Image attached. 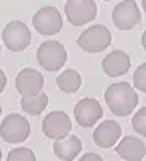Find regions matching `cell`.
I'll return each mask as SVG.
<instances>
[{"label": "cell", "instance_id": "6da1fadb", "mask_svg": "<svg viewBox=\"0 0 146 161\" xmlns=\"http://www.w3.org/2000/svg\"><path fill=\"white\" fill-rule=\"evenodd\" d=\"M104 100L114 116H128L138 105V95L128 82H116L104 92Z\"/></svg>", "mask_w": 146, "mask_h": 161}, {"label": "cell", "instance_id": "7a4b0ae2", "mask_svg": "<svg viewBox=\"0 0 146 161\" xmlns=\"http://www.w3.org/2000/svg\"><path fill=\"white\" fill-rule=\"evenodd\" d=\"M111 31L103 24L90 26L77 37V45L88 53H100L111 45Z\"/></svg>", "mask_w": 146, "mask_h": 161}, {"label": "cell", "instance_id": "3957f363", "mask_svg": "<svg viewBox=\"0 0 146 161\" xmlns=\"http://www.w3.org/2000/svg\"><path fill=\"white\" fill-rule=\"evenodd\" d=\"M68 60V53L61 42L47 40L37 50V61L45 71H58Z\"/></svg>", "mask_w": 146, "mask_h": 161}, {"label": "cell", "instance_id": "277c9868", "mask_svg": "<svg viewBox=\"0 0 146 161\" xmlns=\"http://www.w3.org/2000/svg\"><path fill=\"white\" fill-rule=\"evenodd\" d=\"M31 134L29 121L21 114L11 113L5 116V119L0 124V137L7 143H21L26 142Z\"/></svg>", "mask_w": 146, "mask_h": 161}, {"label": "cell", "instance_id": "5b68a950", "mask_svg": "<svg viewBox=\"0 0 146 161\" xmlns=\"http://www.w3.org/2000/svg\"><path fill=\"white\" fill-rule=\"evenodd\" d=\"M2 40L8 50L23 52L32 42L31 29L23 21H10L2 31Z\"/></svg>", "mask_w": 146, "mask_h": 161}, {"label": "cell", "instance_id": "8992f818", "mask_svg": "<svg viewBox=\"0 0 146 161\" xmlns=\"http://www.w3.org/2000/svg\"><path fill=\"white\" fill-rule=\"evenodd\" d=\"M64 13L72 26H84L96 18L98 7L95 0H68L64 5Z\"/></svg>", "mask_w": 146, "mask_h": 161}, {"label": "cell", "instance_id": "52a82bcc", "mask_svg": "<svg viewBox=\"0 0 146 161\" xmlns=\"http://www.w3.org/2000/svg\"><path fill=\"white\" fill-rule=\"evenodd\" d=\"M112 21L121 31L135 29L141 21V13L135 0H124L117 3L112 10Z\"/></svg>", "mask_w": 146, "mask_h": 161}, {"label": "cell", "instance_id": "ba28073f", "mask_svg": "<svg viewBox=\"0 0 146 161\" xmlns=\"http://www.w3.org/2000/svg\"><path fill=\"white\" fill-rule=\"evenodd\" d=\"M32 24L39 34L55 36L63 28V18L55 7H44L34 15Z\"/></svg>", "mask_w": 146, "mask_h": 161}, {"label": "cell", "instance_id": "9c48e42d", "mask_svg": "<svg viewBox=\"0 0 146 161\" xmlns=\"http://www.w3.org/2000/svg\"><path fill=\"white\" fill-rule=\"evenodd\" d=\"M71 129H72V123L64 111H51L44 118L42 132L45 137L51 140L64 139L66 136H69Z\"/></svg>", "mask_w": 146, "mask_h": 161}, {"label": "cell", "instance_id": "30bf717a", "mask_svg": "<svg viewBox=\"0 0 146 161\" xmlns=\"http://www.w3.org/2000/svg\"><path fill=\"white\" fill-rule=\"evenodd\" d=\"M74 116L81 127H91L101 119L103 108L95 98H81L74 106Z\"/></svg>", "mask_w": 146, "mask_h": 161}, {"label": "cell", "instance_id": "8fae6325", "mask_svg": "<svg viewBox=\"0 0 146 161\" xmlns=\"http://www.w3.org/2000/svg\"><path fill=\"white\" fill-rule=\"evenodd\" d=\"M44 84H45L44 76L37 69H32V68L21 69L16 76V80H15L16 90L23 97H32V95L40 93L44 89Z\"/></svg>", "mask_w": 146, "mask_h": 161}, {"label": "cell", "instance_id": "7c38bea8", "mask_svg": "<svg viewBox=\"0 0 146 161\" xmlns=\"http://www.w3.org/2000/svg\"><path fill=\"white\" fill-rule=\"evenodd\" d=\"M122 129L116 121H103L93 132V142L100 148H111L121 139Z\"/></svg>", "mask_w": 146, "mask_h": 161}, {"label": "cell", "instance_id": "4fadbf2b", "mask_svg": "<svg viewBox=\"0 0 146 161\" xmlns=\"http://www.w3.org/2000/svg\"><path fill=\"white\" fill-rule=\"evenodd\" d=\"M101 66L108 77H119L130 69V57L124 50H114L103 58Z\"/></svg>", "mask_w": 146, "mask_h": 161}, {"label": "cell", "instance_id": "5bb4252c", "mask_svg": "<svg viewBox=\"0 0 146 161\" xmlns=\"http://www.w3.org/2000/svg\"><path fill=\"white\" fill-rule=\"evenodd\" d=\"M116 152L127 161H141L146 155V147L141 139L127 136L117 143Z\"/></svg>", "mask_w": 146, "mask_h": 161}, {"label": "cell", "instance_id": "9a60e30c", "mask_svg": "<svg viewBox=\"0 0 146 161\" xmlns=\"http://www.w3.org/2000/svg\"><path fill=\"white\" fill-rule=\"evenodd\" d=\"M82 150V142L77 136H66L64 139L53 142V152L63 161H72Z\"/></svg>", "mask_w": 146, "mask_h": 161}, {"label": "cell", "instance_id": "2e32d148", "mask_svg": "<svg viewBox=\"0 0 146 161\" xmlns=\"http://www.w3.org/2000/svg\"><path fill=\"white\" fill-rule=\"evenodd\" d=\"M48 105V95L44 92L37 93V95H32V97H23L21 98V108L29 113L31 116H39L42 114L44 110L47 108Z\"/></svg>", "mask_w": 146, "mask_h": 161}, {"label": "cell", "instance_id": "e0dca14e", "mask_svg": "<svg viewBox=\"0 0 146 161\" xmlns=\"http://www.w3.org/2000/svg\"><path fill=\"white\" fill-rule=\"evenodd\" d=\"M56 84L58 87L66 92V93H74L81 89V84H82V77L76 69H66L64 73H61L58 77H56Z\"/></svg>", "mask_w": 146, "mask_h": 161}, {"label": "cell", "instance_id": "ac0fdd59", "mask_svg": "<svg viewBox=\"0 0 146 161\" xmlns=\"http://www.w3.org/2000/svg\"><path fill=\"white\" fill-rule=\"evenodd\" d=\"M7 161H35V153L31 148L19 147V148L10 150Z\"/></svg>", "mask_w": 146, "mask_h": 161}, {"label": "cell", "instance_id": "d6986e66", "mask_svg": "<svg viewBox=\"0 0 146 161\" xmlns=\"http://www.w3.org/2000/svg\"><path fill=\"white\" fill-rule=\"evenodd\" d=\"M132 126L140 134V136H146V106L138 110V113L132 119Z\"/></svg>", "mask_w": 146, "mask_h": 161}, {"label": "cell", "instance_id": "ffe728a7", "mask_svg": "<svg viewBox=\"0 0 146 161\" xmlns=\"http://www.w3.org/2000/svg\"><path fill=\"white\" fill-rule=\"evenodd\" d=\"M133 86L141 90L146 92V63H141L133 73Z\"/></svg>", "mask_w": 146, "mask_h": 161}, {"label": "cell", "instance_id": "44dd1931", "mask_svg": "<svg viewBox=\"0 0 146 161\" xmlns=\"http://www.w3.org/2000/svg\"><path fill=\"white\" fill-rule=\"evenodd\" d=\"M79 161H103V158L100 156V155H96V153H85V155H82V158L79 159Z\"/></svg>", "mask_w": 146, "mask_h": 161}, {"label": "cell", "instance_id": "7402d4cb", "mask_svg": "<svg viewBox=\"0 0 146 161\" xmlns=\"http://www.w3.org/2000/svg\"><path fill=\"white\" fill-rule=\"evenodd\" d=\"M5 86H7V76L2 69H0V93L5 90Z\"/></svg>", "mask_w": 146, "mask_h": 161}, {"label": "cell", "instance_id": "603a6c76", "mask_svg": "<svg viewBox=\"0 0 146 161\" xmlns=\"http://www.w3.org/2000/svg\"><path fill=\"white\" fill-rule=\"evenodd\" d=\"M0 161H2V150H0Z\"/></svg>", "mask_w": 146, "mask_h": 161}, {"label": "cell", "instance_id": "cb8c5ba5", "mask_svg": "<svg viewBox=\"0 0 146 161\" xmlns=\"http://www.w3.org/2000/svg\"><path fill=\"white\" fill-rule=\"evenodd\" d=\"M0 114H2V106H0Z\"/></svg>", "mask_w": 146, "mask_h": 161}, {"label": "cell", "instance_id": "d4e9b609", "mask_svg": "<svg viewBox=\"0 0 146 161\" xmlns=\"http://www.w3.org/2000/svg\"><path fill=\"white\" fill-rule=\"evenodd\" d=\"M104 2H111V0H104Z\"/></svg>", "mask_w": 146, "mask_h": 161}, {"label": "cell", "instance_id": "484cf974", "mask_svg": "<svg viewBox=\"0 0 146 161\" xmlns=\"http://www.w3.org/2000/svg\"><path fill=\"white\" fill-rule=\"evenodd\" d=\"M0 55H2V50H0Z\"/></svg>", "mask_w": 146, "mask_h": 161}]
</instances>
